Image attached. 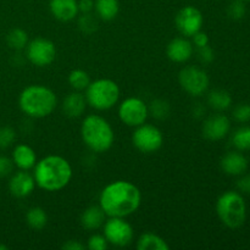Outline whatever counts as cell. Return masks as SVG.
<instances>
[{
  "instance_id": "obj_6",
  "label": "cell",
  "mask_w": 250,
  "mask_h": 250,
  "mask_svg": "<svg viewBox=\"0 0 250 250\" xmlns=\"http://www.w3.org/2000/svg\"><path fill=\"white\" fill-rule=\"evenodd\" d=\"M120 87L110 78H99L89 83L85 89L87 104L98 111H105L114 107L120 99Z\"/></svg>"
},
{
  "instance_id": "obj_18",
  "label": "cell",
  "mask_w": 250,
  "mask_h": 250,
  "mask_svg": "<svg viewBox=\"0 0 250 250\" xmlns=\"http://www.w3.org/2000/svg\"><path fill=\"white\" fill-rule=\"evenodd\" d=\"M87 105L85 95L81 92H77V90H73L63 98L61 107H62V111L66 116L71 117V119H77L84 114Z\"/></svg>"
},
{
  "instance_id": "obj_11",
  "label": "cell",
  "mask_w": 250,
  "mask_h": 250,
  "mask_svg": "<svg viewBox=\"0 0 250 250\" xmlns=\"http://www.w3.org/2000/svg\"><path fill=\"white\" fill-rule=\"evenodd\" d=\"M149 116V107L143 99L137 97H129L122 100L119 105V117L128 127L136 128L141 126Z\"/></svg>"
},
{
  "instance_id": "obj_3",
  "label": "cell",
  "mask_w": 250,
  "mask_h": 250,
  "mask_svg": "<svg viewBox=\"0 0 250 250\" xmlns=\"http://www.w3.org/2000/svg\"><path fill=\"white\" fill-rule=\"evenodd\" d=\"M21 111L32 119L50 116L58 106V97L49 87L31 84L24 88L19 97Z\"/></svg>"
},
{
  "instance_id": "obj_7",
  "label": "cell",
  "mask_w": 250,
  "mask_h": 250,
  "mask_svg": "<svg viewBox=\"0 0 250 250\" xmlns=\"http://www.w3.org/2000/svg\"><path fill=\"white\" fill-rule=\"evenodd\" d=\"M178 83L187 94L200 97L209 89L210 78L203 68L198 66H186L178 73Z\"/></svg>"
},
{
  "instance_id": "obj_1",
  "label": "cell",
  "mask_w": 250,
  "mask_h": 250,
  "mask_svg": "<svg viewBox=\"0 0 250 250\" xmlns=\"http://www.w3.org/2000/svg\"><path fill=\"white\" fill-rule=\"evenodd\" d=\"M142 192L129 181H112L103 188L99 205L109 217H127L139 209Z\"/></svg>"
},
{
  "instance_id": "obj_15",
  "label": "cell",
  "mask_w": 250,
  "mask_h": 250,
  "mask_svg": "<svg viewBox=\"0 0 250 250\" xmlns=\"http://www.w3.org/2000/svg\"><path fill=\"white\" fill-rule=\"evenodd\" d=\"M194 54V45L187 37H177L170 41L166 46V55L177 63L187 62Z\"/></svg>"
},
{
  "instance_id": "obj_4",
  "label": "cell",
  "mask_w": 250,
  "mask_h": 250,
  "mask_svg": "<svg viewBox=\"0 0 250 250\" xmlns=\"http://www.w3.org/2000/svg\"><path fill=\"white\" fill-rule=\"evenodd\" d=\"M81 137L94 153H105L115 142V132L106 119L100 115H88L81 125Z\"/></svg>"
},
{
  "instance_id": "obj_14",
  "label": "cell",
  "mask_w": 250,
  "mask_h": 250,
  "mask_svg": "<svg viewBox=\"0 0 250 250\" xmlns=\"http://www.w3.org/2000/svg\"><path fill=\"white\" fill-rule=\"evenodd\" d=\"M36 186L33 175L26 170H19L15 172L9 181L10 193L16 198H26L31 195Z\"/></svg>"
},
{
  "instance_id": "obj_24",
  "label": "cell",
  "mask_w": 250,
  "mask_h": 250,
  "mask_svg": "<svg viewBox=\"0 0 250 250\" xmlns=\"http://www.w3.org/2000/svg\"><path fill=\"white\" fill-rule=\"evenodd\" d=\"M26 222L31 229H36V231H41L48 224V214H46L43 208L33 207L27 211Z\"/></svg>"
},
{
  "instance_id": "obj_20",
  "label": "cell",
  "mask_w": 250,
  "mask_h": 250,
  "mask_svg": "<svg viewBox=\"0 0 250 250\" xmlns=\"http://www.w3.org/2000/svg\"><path fill=\"white\" fill-rule=\"evenodd\" d=\"M105 217L106 215L100 205H92L87 208L81 215V225L87 231H97L100 227H103Z\"/></svg>"
},
{
  "instance_id": "obj_35",
  "label": "cell",
  "mask_w": 250,
  "mask_h": 250,
  "mask_svg": "<svg viewBox=\"0 0 250 250\" xmlns=\"http://www.w3.org/2000/svg\"><path fill=\"white\" fill-rule=\"evenodd\" d=\"M198 59L203 63H211L215 59V53L209 45L198 48Z\"/></svg>"
},
{
  "instance_id": "obj_22",
  "label": "cell",
  "mask_w": 250,
  "mask_h": 250,
  "mask_svg": "<svg viewBox=\"0 0 250 250\" xmlns=\"http://www.w3.org/2000/svg\"><path fill=\"white\" fill-rule=\"evenodd\" d=\"M94 10L97 16L103 21H112L120 11L119 0H95Z\"/></svg>"
},
{
  "instance_id": "obj_30",
  "label": "cell",
  "mask_w": 250,
  "mask_h": 250,
  "mask_svg": "<svg viewBox=\"0 0 250 250\" xmlns=\"http://www.w3.org/2000/svg\"><path fill=\"white\" fill-rule=\"evenodd\" d=\"M78 27L84 34H92L98 29V20L94 15H92V12L82 14V16L78 19Z\"/></svg>"
},
{
  "instance_id": "obj_40",
  "label": "cell",
  "mask_w": 250,
  "mask_h": 250,
  "mask_svg": "<svg viewBox=\"0 0 250 250\" xmlns=\"http://www.w3.org/2000/svg\"><path fill=\"white\" fill-rule=\"evenodd\" d=\"M193 112H194V115L198 117V119H200L202 116H204L205 109L204 106H202V105H198V106H195L194 109H193Z\"/></svg>"
},
{
  "instance_id": "obj_42",
  "label": "cell",
  "mask_w": 250,
  "mask_h": 250,
  "mask_svg": "<svg viewBox=\"0 0 250 250\" xmlns=\"http://www.w3.org/2000/svg\"><path fill=\"white\" fill-rule=\"evenodd\" d=\"M244 1H250V0H244Z\"/></svg>"
},
{
  "instance_id": "obj_37",
  "label": "cell",
  "mask_w": 250,
  "mask_h": 250,
  "mask_svg": "<svg viewBox=\"0 0 250 250\" xmlns=\"http://www.w3.org/2000/svg\"><path fill=\"white\" fill-rule=\"evenodd\" d=\"M193 38V45L195 46V48H203V46L205 45H209V36H208L205 32H203L202 29H200L199 32H197V33L194 34V36H192Z\"/></svg>"
},
{
  "instance_id": "obj_10",
  "label": "cell",
  "mask_w": 250,
  "mask_h": 250,
  "mask_svg": "<svg viewBox=\"0 0 250 250\" xmlns=\"http://www.w3.org/2000/svg\"><path fill=\"white\" fill-rule=\"evenodd\" d=\"M24 50L29 62L37 67H46L51 65L58 55L55 44L50 39L42 37L29 41Z\"/></svg>"
},
{
  "instance_id": "obj_41",
  "label": "cell",
  "mask_w": 250,
  "mask_h": 250,
  "mask_svg": "<svg viewBox=\"0 0 250 250\" xmlns=\"http://www.w3.org/2000/svg\"><path fill=\"white\" fill-rule=\"evenodd\" d=\"M9 249V247L5 246V244H0V250H7Z\"/></svg>"
},
{
  "instance_id": "obj_27",
  "label": "cell",
  "mask_w": 250,
  "mask_h": 250,
  "mask_svg": "<svg viewBox=\"0 0 250 250\" xmlns=\"http://www.w3.org/2000/svg\"><path fill=\"white\" fill-rule=\"evenodd\" d=\"M232 144L239 151L250 150V126L239 127L232 134Z\"/></svg>"
},
{
  "instance_id": "obj_13",
  "label": "cell",
  "mask_w": 250,
  "mask_h": 250,
  "mask_svg": "<svg viewBox=\"0 0 250 250\" xmlns=\"http://www.w3.org/2000/svg\"><path fill=\"white\" fill-rule=\"evenodd\" d=\"M231 129V121L224 114H215L209 116L203 124V136L211 142L224 139Z\"/></svg>"
},
{
  "instance_id": "obj_39",
  "label": "cell",
  "mask_w": 250,
  "mask_h": 250,
  "mask_svg": "<svg viewBox=\"0 0 250 250\" xmlns=\"http://www.w3.org/2000/svg\"><path fill=\"white\" fill-rule=\"evenodd\" d=\"M78 9L82 14H89L94 10V0H80Z\"/></svg>"
},
{
  "instance_id": "obj_2",
  "label": "cell",
  "mask_w": 250,
  "mask_h": 250,
  "mask_svg": "<svg viewBox=\"0 0 250 250\" xmlns=\"http://www.w3.org/2000/svg\"><path fill=\"white\" fill-rule=\"evenodd\" d=\"M70 161L60 155H48L37 161L33 167L36 185L46 192H59L72 180Z\"/></svg>"
},
{
  "instance_id": "obj_34",
  "label": "cell",
  "mask_w": 250,
  "mask_h": 250,
  "mask_svg": "<svg viewBox=\"0 0 250 250\" xmlns=\"http://www.w3.org/2000/svg\"><path fill=\"white\" fill-rule=\"evenodd\" d=\"M14 161L5 155H0V178L10 176L14 171Z\"/></svg>"
},
{
  "instance_id": "obj_28",
  "label": "cell",
  "mask_w": 250,
  "mask_h": 250,
  "mask_svg": "<svg viewBox=\"0 0 250 250\" xmlns=\"http://www.w3.org/2000/svg\"><path fill=\"white\" fill-rule=\"evenodd\" d=\"M149 115L155 117L156 120H165L170 115L171 106L168 102L164 99H155L149 105Z\"/></svg>"
},
{
  "instance_id": "obj_33",
  "label": "cell",
  "mask_w": 250,
  "mask_h": 250,
  "mask_svg": "<svg viewBox=\"0 0 250 250\" xmlns=\"http://www.w3.org/2000/svg\"><path fill=\"white\" fill-rule=\"evenodd\" d=\"M233 119L236 120L239 124H247L250 121V104H239L234 107L233 112Z\"/></svg>"
},
{
  "instance_id": "obj_32",
  "label": "cell",
  "mask_w": 250,
  "mask_h": 250,
  "mask_svg": "<svg viewBox=\"0 0 250 250\" xmlns=\"http://www.w3.org/2000/svg\"><path fill=\"white\" fill-rule=\"evenodd\" d=\"M109 246V242L106 241L104 234H92L87 242V248L90 250H106Z\"/></svg>"
},
{
  "instance_id": "obj_5",
  "label": "cell",
  "mask_w": 250,
  "mask_h": 250,
  "mask_svg": "<svg viewBox=\"0 0 250 250\" xmlns=\"http://www.w3.org/2000/svg\"><path fill=\"white\" fill-rule=\"evenodd\" d=\"M216 212L220 221L232 229H239L246 222L247 204L242 193L227 190L216 202Z\"/></svg>"
},
{
  "instance_id": "obj_8",
  "label": "cell",
  "mask_w": 250,
  "mask_h": 250,
  "mask_svg": "<svg viewBox=\"0 0 250 250\" xmlns=\"http://www.w3.org/2000/svg\"><path fill=\"white\" fill-rule=\"evenodd\" d=\"M103 234L110 246L127 247L133 242L134 231L132 225L125 217H110L103 225Z\"/></svg>"
},
{
  "instance_id": "obj_38",
  "label": "cell",
  "mask_w": 250,
  "mask_h": 250,
  "mask_svg": "<svg viewBox=\"0 0 250 250\" xmlns=\"http://www.w3.org/2000/svg\"><path fill=\"white\" fill-rule=\"evenodd\" d=\"M63 250H84L85 246L77 239H70L61 246Z\"/></svg>"
},
{
  "instance_id": "obj_36",
  "label": "cell",
  "mask_w": 250,
  "mask_h": 250,
  "mask_svg": "<svg viewBox=\"0 0 250 250\" xmlns=\"http://www.w3.org/2000/svg\"><path fill=\"white\" fill-rule=\"evenodd\" d=\"M237 189L242 194H250V175H241L236 183Z\"/></svg>"
},
{
  "instance_id": "obj_19",
  "label": "cell",
  "mask_w": 250,
  "mask_h": 250,
  "mask_svg": "<svg viewBox=\"0 0 250 250\" xmlns=\"http://www.w3.org/2000/svg\"><path fill=\"white\" fill-rule=\"evenodd\" d=\"M12 161L16 167L20 170H31L36 166L37 161V154L33 148H31L27 144H17L12 151Z\"/></svg>"
},
{
  "instance_id": "obj_17",
  "label": "cell",
  "mask_w": 250,
  "mask_h": 250,
  "mask_svg": "<svg viewBox=\"0 0 250 250\" xmlns=\"http://www.w3.org/2000/svg\"><path fill=\"white\" fill-rule=\"evenodd\" d=\"M248 159L238 151H229L225 154L220 161V167L229 176H241L248 170Z\"/></svg>"
},
{
  "instance_id": "obj_16",
  "label": "cell",
  "mask_w": 250,
  "mask_h": 250,
  "mask_svg": "<svg viewBox=\"0 0 250 250\" xmlns=\"http://www.w3.org/2000/svg\"><path fill=\"white\" fill-rule=\"evenodd\" d=\"M49 9L54 19L60 22H70L80 14L78 0H50Z\"/></svg>"
},
{
  "instance_id": "obj_25",
  "label": "cell",
  "mask_w": 250,
  "mask_h": 250,
  "mask_svg": "<svg viewBox=\"0 0 250 250\" xmlns=\"http://www.w3.org/2000/svg\"><path fill=\"white\" fill-rule=\"evenodd\" d=\"M28 33L22 28H14L7 33L6 43L14 50H22L28 44Z\"/></svg>"
},
{
  "instance_id": "obj_23",
  "label": "cell",
  "mask_w": 250,
  "mask_h": 250,
  "mask_svg": "<svg viewBox=\"0 0 250 250\" xmlns=\"http://www.w3.org/2000/svg\"><path fill=\"white\" fill-rule=\"evenodd\" d=\"M207 102L209 106L216 111H225L229 109L232 105V97L227 90L225 89H212L208 93Z\"/></svg>"
},
{
  "instance_id": "obj_26",
  "label": "cell",
  "mask_w": 250,
  "mask_h": 250,
  "mask_svg": "<svg viewBox=\"0 0 250 250\" xmlns=\"http://www.w3.org/2000/svg\"><path fill=\"white\" fill-rule=\"evenodd\" d=\"M90 82L92 81H90V77L87 71L81 70V68L72 70L70 75H68V83H70L71 88L73 90H77V92H83V90L87 89Z\"/></svg>"
},
{
  "instance_id": "obj_9",
  "label": "cell",
  "mask_w": 250,
  "mask_h": 250,
  "mask_svg": "<svg viewBox=\"0 0 250 250\" xmlns=\"http://www.w3.org/2000/svg\"><path fill=\"white\" fill-rule=\"evenodd\" d=\"M132 143L139 151L146 154L155 153L163 146L164 134L160 128L150 124L144 122L137 126L132 134Z\"/></svg>"
},
{
  "instance_id": "obj_31",
  "label": "cell",
  "mask_w": 250,
  "mask_h": 250,
  "mask_svg": "<svg viewBox=\"0 0 250 250\" xmlns=\"http://www.w3.org/2000/svg\"><path fill=\"white\" fill-rule=\"evenodd\" d=\"M15 141H16V131L12 127H0V150L10 148Z\"/></svg>"
},
{
  "instance_id": "obj_21",
  "label": "cell",
  "mask_w": 250,
  "mask_h": 250,
  "mask_svg": "<svg viewBox=\"0 0 250 250\" xmlns=\"http://www.w3.org/2000/svg\"><path fill=\"white\" fill-rule=\"evenodd\" d=\"M137 249L138 250H168L170 246L167 242L159 234L153 232H146L142 234L137 241Z\"/></svg>"
},
{
  "instance_id": "obj_29",
  "label": "cell",
  "mask_w": 250,
  "mask_h": 250,
  "mask_svg": "<svg viewBox=\"0 0 250 250\" xmlns=\"http://www.w3.org/2000/svg\"><path fill=\"white\" fill-rule=\"evenodd\" d=\"M247 14V6L244 0H232L227 6V15L229 19L234 21H239L243 19Z\"/></svg>"
},
{
  "instance_id": "obj_12",
  "label": "cell",
  "mask_w": 250,
  "mask_h": 250,
  "mask_svg": "<svg viewBox=\"0 0 250 250\" xmlns=\"http://www.w3.org/2000/svg\"><path fill=\"white\" fill-rule=\"evenodd\" d=\"M175 23L178 32L183 37L188 38V37L194 36L197 32L202 29L203 23H204V16L198 7L187 5L177 12L175 17Z\"/></svg>"
}]
</instances>
